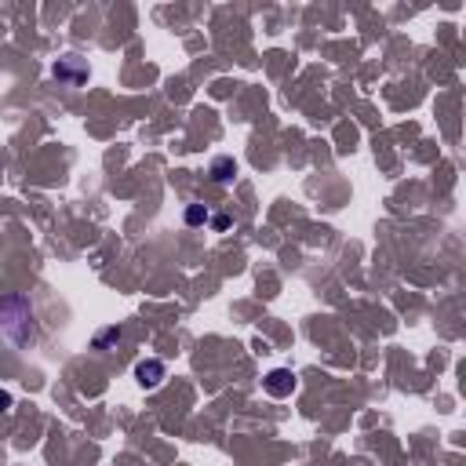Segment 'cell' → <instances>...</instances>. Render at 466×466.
Segmentation results:
<instances>
[{
    "instance_id": "6da1fadb",
    "label": "cell",
    "mask_w": 466,
    "mask_h": 466,
    "mask_svg": "<svg viewBox=\"0 0 466 466\" xmlns=\"http://www.w3.org/2000/svg\"><path fill=\"white\" fill-rule=\"evenodd\" d=\"M295 390V375L288 372V368H273V372L266 375V394H273V397H288Z\"/></svg>"
},
{
    "instance_id": "5b68a950",
    "label": "cell",
    "mask_w": 466,
    "mask_h": 466,
    "mask_svg": "<svg viewBox=\"0 0 466 466\" xmlns=\"http://www.w3.org/2000/svg\"><path fill=\"white\" fill-rule=\"evenodd\" d=\"M8 408H11V394L0 390V412H8Z\"/></svg>"
},
{
    "instance_id": "277c9868",
    "label": "cell",
    "mask_w": 466,
    "mask_h": 466,
    "mask_svg": "<svg viewBox=\"0 0 466 466\" xmlns=\"http://www.w3.org/2000/svg\"><path fill=\"white\" fill-rule=\"evenodd\" d=\"M204 219H208V212H204L201 204H189V208H186V222H189V226H201Z\"/></svg>"
},
{
    "instance_id": "3957f363",
    "label": "cell",
    "mask_w": 466,
    "mask_h": 466,
    "mask_svg": "<svg viewBox=\"0 0 466 466\" xmlns=\"http://www.w3.org/2000/svg\"><path fill=\"white\" fill-rule=\"evenodd\" d=\"M233 171H237V164H233V160H230V157H219L215 164H212V179H215V182H226Z\"/></svg>"
},
{
    "instance_id": "7a4b0ae2",
    "label": "cell",
    "mask_w": 466,
    "mask_h": 466,
    "mask_svg": "<svg viewBox=\"0 0 466 466\" xmlns=\"http://www.w3.org/2000/svg\"><path fill=\"white\" fill-rule=\"evenodd\" d=\"M135 379H139L146 390H153L157 382L164 379V364H160V361H139V364H135Z\"/></svg>"
}]
</instances>
